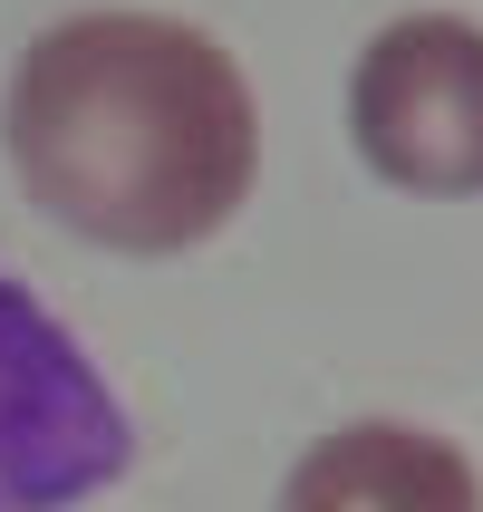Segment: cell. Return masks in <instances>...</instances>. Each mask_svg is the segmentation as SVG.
Returning a JSON list of instances; mask_svg holds the SVG:
<instances>
[{
    "label": "cell",
    "mask_w": 483,
    "mask_h": 512,
    "mask_svg": "<svg viewBox=\"0 0 483 512\" xmlns=\"http://www.w3.org/2000/svg\"><path fill=\"white\" fill-rule=\"evenodd\" d=\"M0 136L29 203L107 252L213 242L261 165V116L232 49L165 10H87L39 29Z\"/></svg>",
    "instance_id": "6da1fadb"
},
{
    "label": "cell",
    "mask_w": 483,
    "mask_h": 512,
    "mask_svg": "<svg viewBox=\"0 0 483 512\" xmlns=\"http://www.w3.org/2000/svg\"><path fill=\"white\" fill-rule=\"evenodd\" d=\"M136 464V426L68 319L0 271V512H68Z\"/></svg>",
    "instance_id": "7a4b0ae2"
},
{
    "label": "cell",
    "mask_w": 483,
    "mask_h": 512,
    "mask_svg": "<svg viewBox=\"0 0 483 512\" xmlns=\"http://www.w3.org/2000/svg\"><path fill=\"white\" fill-rule=\"evenodd\" d=\"M348 126L358 155L406 194H483V29L455 10L387 20L358 49Z\"/></svg>",
    "instance_id": "3957f363"
},
{
    "label": "cell",
    "mask_w": 483,
    "mask_h": 512,
    "mask_svg": "<svg viewBox=\"0 0 483 512\" xmlns=\"http://www.w3.org/2000/svg\"><path fill=\"white\" fill-rule=\"evenodd\" d=\"M281 512H483V484L464 445L426 426H339L290 464Z\"/></svg>",
    "instance_id": "277c9868"
}]
</instances>
